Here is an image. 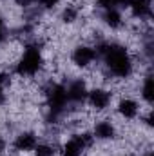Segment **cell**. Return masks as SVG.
Instances as JSON below:
<instances>
[{
    "instance_id": "1",
    "label": "cell",
    "mask_w": 154,
    "mask_h": 156,
    "mask_svg": "<svg viewBox=\"0 0 154 156\" xmlns=\"http://www.w3.org/2000/svg\"><path fill=\"white\" fill-rule=\"evenodd\" d=\"M67 62L76 69L78 73H85L93 69L94 66L100 64L98 51L93 44L87 42H76L69 51H67Z\"/></svg>"
},
{
    "instance_id": "2",
    "label": "cell",
    "mask_w": 154,
    "mask_h": 156,
    "mask_svg": "<svg viewBox=\"0 0 154 156\" xmlns=\"http://www.w3.org/2000/svg\"><path fill=\"white\" fill-rule=\"evenodd\" d=\"M114 93L105 85H93L89 87L87 98H85V109L94 116H103L113 111L114 104Z\"/></svg>"
},
{
    "instance_id": "3",
    "label": "cell",
    "mask_w": 154,
    "mask_h": 156,
    "mask_svg": "<svg viewBox=\"0 0 154 156\" xmlns=\"http://www.w3.org/2000/svg\"><path fill=\"white\" fill-rule=\"evenodd\" d=\"M147 105H143L134 94H118L114 98V104H113V111L111 115L118 120V122H136L142 111L145 109Z\"/></svg>"
},
{
    "instance_id": "4",
    "label": "cell",
    "mask_w": 154,
    "mask_h": 156,
    "mask_svg": "<svg viewBox=\"0 0 154 156\" xmlns=\"http://www.w3.org/2000/svg\"><path fill=\"white\" fill-rule=\"evenodd\" d=\"M40 140H42V136H40L38 129L22 127L9 136V151H13L16 154H31Z\"/></svg>"
},
{
    "instance_id": "5",
    "label": "cell",
    "mask_w": 154,
    "mask_h": 156,
    "mask_svg": "<svg viewBox=\"0 0 154 156\" xmlns=\"http://www.w3.org/2000/svg\"><path fill=\"white\" fill-rule=\"evenodd\" d=\"M91 133L96 144H113L120 138L118 133V123L114 122L113 115H103V116H94Z\"/></svg>"
},
{
    "instance_id": "6",
    "label": "cell",
    "mask_w": 154,
    "mask_h": 156,
    "mask_svg": "<svg viewBox=\"0 0 154 156\" xmlns=\"http://www.w3.org/2000/svg\"><path fill=\"white\" fill-rule=\"evenodd\" d=\"M65 0H37V7H40L44 13H54Z\"/></svg>"
},
{
    "instance_id": "7",
    "label": "cell",
    "mask_w": 154,
    "mask_h": 156,
    "mask_svg": "<svg viewBox=\"0 0 154 156\" xmlns=\"http://www.w3.org/2000/svg\"><path fill=\"white\" fill-rule=\"evenodd\" d=\"M7 100H9V94H7V89L4 85H0V107L7 105Z\"/></svg>"
},
{
    "instance_id": "8",
    "label": "cell",
    "mask_w": 154,
    "mask_h": 156,
    "mask_svg": "<svg viewBox=\"0 0 154 156\" xmlns=\"http://www.w3.org/2000/svg\"><path fill=\"white\" fill-rule=\"evenodd\" d=\"M134 156H152V149H145V151H142V153H138Z\"/></svg>"
},
{
    "instance_id": "9",
    "label": "cell",
    "mask_w": 154,
    "mask_h": 156,
    "mask_svg": "<svg viewBox=\"0 0 154 156\" xmlns=\"http://www.w3.org/2000/svg\"><path fill=\"white\" fill-rule=\"evenodd\" d=\"M111 156H134L132 153H114V154H111Z\"/></svg>"
}]
</instances>
